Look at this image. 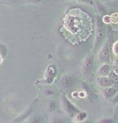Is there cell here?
<instances>
[{
  "label": "cell",
  "instance_id": "cell-17",
  "mask_svg": "<svg viewBox=\"0 0 118 123\" xmlns=\"http://www.w3.org/2000/svg\"><path fill=\"white\" fill-rule=\"evenodd\" d=\"M77 123H90L89 122H84V121H83V122H78Z\"/></svg>",
  "mask_w": 118,
  "mask_h": 123
},
{
  "label": "cell",
  "instance_id": "cell-6",
  "mask_svg": "<svg viewBox=\"0 0 118 123\" xmlns=\"http://www.w3.org/2000/svg\"><path fill=\"white\" fill-rule=\"evenodd\" d=\"M97 83L99 86L105 88V87H112L115 82L108 76H99L97 79Z\"/></svg>",
  "mask_w": 118,
  "mask_h": 123
},
{
  "label": "cell",
  "instance_id": "cell-8",
  "mask_svg": "<svg viewBox=\"0 0 118 123\" xmlns=\"http://www.w3.org/2000/svg\"><path fill=\"white\" fill-rule=\"evenodd\" d=\"M98 72H99L100 76H108L110 73V66L107 63H104L100 66Z\"/></svg>",
  "mask_w": 118,
  "mask_h": 123
},
{
  "label": "cell",
  "instance_id": "cell-11",
  "mask_svg": "<svg viewBox=\"0 0 118 123\" xmlns=\"http://www.w3.org/2000/svg\"><path fill=\"white\" fill-rule=\"evenodd\" d=\"M87 117V113H85V112H80L79 111L75 116V120L77 121V122H83V121H84L85 119H86Z\"/></svg>",
  "mask_w": 118,
  "mask_h": 123
},
{
  "label": "cell",
  "instance_id": "cell-12",
  "mask_svg": "<svg viewBox=\"0 0 118 123\" xmlns=\"http://www.w3.org/2000/svg\"><path fill=\"white\" fill-rule=\"evenodd\" d=\"M50 123H65L63 118L59 117H55L51 120Z\"/></svg>",
  "mask_w": 118,
  "mask_h": 123
},
{
  "label": "cell",
  "instance_id": "cell-4",
  "mask_svg": "<svg viewBox=\"0 0 118 123\" xmlns=\"http://www.w3.org/2000/svg\"><path fill=\"white\" fill-rule=\"evenodd\" d=\"M94 66V58L93 56H88L84 59L82 66V71L84 76H90L91 74Z\"/></svg>",
  "mask_w": 118,
  "mask_h": 123
},
{
  "label": "cell",
  "instance_id": "cell-5",
  "mask_svg": "<svg viewBox=\"0 0 118 123\" xmlns=\"http://www.w3.org/2000/svg\"><path fill=\"white\" fill-rule=\"evenodd\" d=\"M100 49V59L102 62H104V63L108 62L109 60H110V53H109L108 43H104L103 47Z\"/></svg>",
  "mask_w": 118,
  "mask_h": 123
},
{
  "label": "cell",
  "instance_id": "cell-10",
  "mask_svg": "<svg viewBox=\"0 0 118 123\" xmlns=\"http://www.w3.org/2000/svg\"><path fill=\"white\" fill-rule=\"evenodd\" d=\"M44 118L41 114H34L28 119V123H43Z\"/></svg>",
  "mask_w": 118,
  "mask_h": 123
},
{
  "label": "cell",
  "instance_id": "cell-3",
  "mask_svg": "<svg viewBox=\"0 0 118 123\" xmlns=\"http://www.w3.org/2000/svg\"><path fill=\"white\" fill-rule=\"evenodd\" d=\"M57 72H58V69H57L55 65H49L48 66L46 71L45 73V78H44V82L47 84H51L53 82L54 79L57 75Z\"/></svg>",
  "mask_w": 118,
  "mask_h": 123
},
{
  "label": "cell",
  "instance_id": "cell-13",
  "mask_svg": "<svg viewBox=\"0 0 118 123\" xmlns=\"http://www.w3.org/2000/svg\"><path fill=\"white\" fill-rule=\"evenodd\" d=\"M97 123H114V121H113V119H112V118L105 117V118H103V119L100 120Z\"/></svg>",
  "mask_w": 118,
  "mask_h": 123
},
{
  "label": "cell",
  "instance_id": "cell-2",
  "mask_svg": "<svg viewBox=\"0 0 118 123\" xmlns=\"http://www.w3.org/2000/svg\"><path fill=\"white\" fill-rule=\"evenodd\" d=\"M62 106L63 110L65 111V113H66L68 115L71 116V117H75L80 110L75 106L74 104L70 101V100L67 98V96L65 95L62 96Z\"/></svg>",
  "mask_w": 118,
  "mask_h": 123
},
{
  "label": "cell",
  "instance_id": "cell-16",
  "mask_svg": "<svg viewBox=\"0 0 118 123\" xmlns=\"http://www.w3.org/2000/svg\"><path fill=\"white\" fill-rule=\"evenodd\" d=\"M78 1L82 2V3H91L92 0H78Z\"/></svg>",
  "mask_w": 118,
  "mask_h": 123
},
{
  "label": "cell",
  "instance_id": "cell-15",
  "mask_svg": "<svg viewBox=\"0 0 118 123\" xmlns=\"http://www.w3.org/2000/svg\"><path fill=\"white\" fill-rule=\"evenodd\" d=\"M30 3H32V4H38L40 3L41 2H42V0H28Z\"/></svg>",
  "mask_w": 118,
  "mask_h": 123
},
{
  "label": "cell",
  "instance_id": "cell-7",
  "mask_svg": "<svg viewBox=\"0 0 118 123\" xmlns=\"http://www.w3.org/2000/svg\"><path fill=\"white\" fill-rule=\"evenodd\" d=\"M117 88L113 87H105V88L103 89L102 91V94L104 96V97L107 99V100H109V99L112 98L113 96L117 95Z\"/></svg>",
  "mask_w": 118,
  "mask_h": 123
},
{
  "label": "cell",
  "instance_id": "cell-9",
  "mask_svg": "<svg viewBox=\"0 0 118 123\" xmlns=\"http://www.w3.org/2000/svg\"><path fill=\"white\" fill-rule=\"evenodd\" d=\"M62 83L65 87L70 88L74 84V79L70 75H65L62 80Z\"/></svg>",
  "mask_w": 118,
  "mask_h": 123
},
{
  "label": "cell",
  "instance_id": "cell-14",
  "mask_svg": "<svg viewBox=\"0 0 118 123\" xmlns=\"http://www.w3.org/2000/svg\"><path fill=\"white\" fill-rule=\"evenodd\" d=\"M49 110L50 111H53L54 109H55V108H56V103L55 102H50L49 103Z\"/></svg>",
  "mask_w": 118,
  "mask_h": 123
},
{
  "label": "cell",
  "instance_id": "cell-1",
  "mask_svg": "<svg viewBox=\"0 0 118 123\" xmlns=\"http://www.w3.org/2000/svg\"><path fill=\"white\" fill-rule=\"evenodd\" d=\"M106 37V28L101 19H97L96 21V31H95V37L94 41V53H96L100 49L101 45L104 44Z\"/></svg>",
  "mask_w": 118,
  "mask_h": 123
},
{
  "label": "cell",
  "instance_id": "cell-18",
  "mask_svg": "<svg viewBox=\"0 0 118 123\" xmlns=\"http://www.w3.org/2000/svg\"><path fill=\"white\" fill-rule=\"evenodd\" d=\"M10 1L12 2V3H16V2H17L18 0H10Z\"/></svg>",
  "mask_w": 118,
  "mask_h": 123
}]
</instances>
